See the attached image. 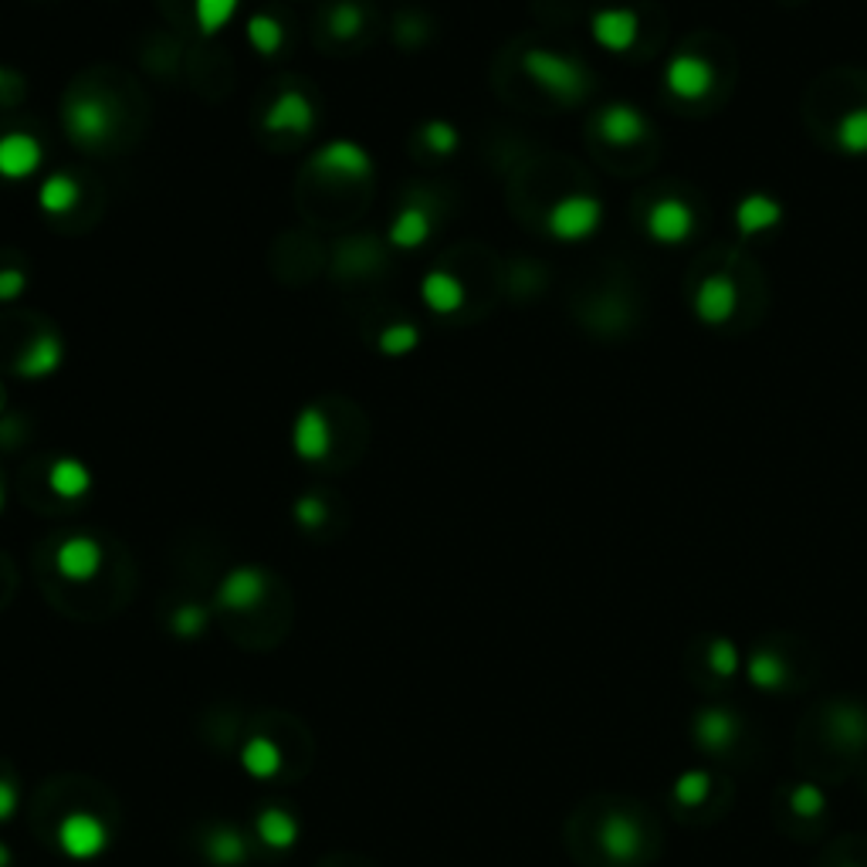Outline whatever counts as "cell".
<instances>
[{
  "label": "cell",
  "instance_id": "1",
  "mask_svg": "<svg viewBox=\"0 0 867 867\" xmlns=\"http://www.w3.org/2000/svg\"><path fill=\"white\" fill-rule=\"evenodd\" d=\"M523 72L552 98L560 102H579L589 89V75L586 68L576 58H566L560 51H546V48H532L523 55Z\"/></svg>",
  "mask_w": 867,
  "mask_h": 867
},
{
  "label": "cell",
  "instance_id": "2",
  "mask_svg": "<svg viewBox=\"0 0 867 867\" xmlns=\"http://www.w3.org/2000/svg\"><path fill=\"white\" fill-rule=\"evenodd\" d=\"M65 132L75 147H106L116 132V106L106 95H79L65 106Z\"/></svg>",
  "mask_w": 867,
  "mask_h": 867
},
{
  "label": "cell",
  "instance_id": "3",
  "mask_svg": "<svg viewBox=\"0 0 867 867\" xmlns=\"http://www.w3.org/2000/svg\"><path fill=\"white\" fill-rule=\"evenodd\" d=\"M600 221H604V203L589 194H570L563 200H556L549 207L546 214V231L556 237V241H566V245H576V241H586L600 231Z\"/></svg>",
  "mask_w": 867,
  "mask_h": 867
},
{
  "label": "cell",
  "instance_id": "4",
  "mask_svg": "<svg viewBox=\"0 0 867 867\" xmlns=\"http://www.w3.org/2000/svg\"><path fill=\"white\" fill-rule=\"evenodd\" d=\"M58 847L72 860H92L109 847V827L95 813H68L58 823Z\"/></svg>",
  "mask_w": 867,
  "mask_h": 867
},
{
  "label": "cell",
  "instance_id": "5",
  "mask_svg": "<svg viewBox=\"0 0 867 867\" xmlns=\"http://www.w3.org/2000/svg\"><path fill=\"white\" fill-rule=\"evenodd\" d=\"M312 169L323 173V177H329V180L360 184V180H366L370 173H373V160L353 140H332L316 156H312Z\"/></svg>",
  "mask_w": 867,
  "mask_h": 867
},
{
  "label": "cell",
  "instance_id": "6",
  "mask_svg": "<svg viewBox=\"0 0 867 867\" xmlns=\"http://www.w3.org/2000/svg\"><path fill=\"white\" fill-rule=\"evenodd\" d=\"M665 85L675 98H684V102H699L705 98L712 89H715V68L708 58L702 55H691V51H681L668 61L665 68Z\"/></svg>",
  "mask_w": 867,
  "mask_h": 867
},
{
  "label": "cell",
  "instance_id": "7",
  "mask_svg": "<svg viewBox=\"0 0 867 867\" xmlns=\"http://www.w3.org/2000/svg\"><path fill=\"white\" fill-rule=\"evenodd\" d=\"M600 847H604L607 860H613L620 867H631L647 851L644 827L631 813H610L600 827Z\"/></svg>",
  "mask_w": 867,
  "mask_h": 867
},
{
  "label": "cell",
  "instance_id": "8",
  "mask_svg": "<svg viewBox=\"0 0 867 867\" xmlns=\"http://www.w3.org/2000/svg\"><path fill=\"white\" fill-rule=\"evenodd\" d=\"M589 34L604 51L623 55L631 51L641 38V17L631 8H604L589 21Z\"/></svg>",
  "mask_w": 867,
  "mask_h": 867
},
{
  "label": "cell",
  "instance_id": "9",
  "mask_svg": "<svg viewBox=\"0 0 867 867\" xmlns=\"http://www.w3.org/2000/svg\"><path fill=\"white\" fill-rule=\"evenodd\" d=\"M647 234L657 245H684L695 234V211L678 197L657 200L647 211Z\"/></svg>",
  "mask_w": 867,
  "mask_h": 867
},
{
  "label": "cell",
  "instance_id": "10",
  "mask_svg": "<svg viewBox=\"0 0 867 867\" xmlns=\"http://www.w3.org/2000/svg\"><path fill=\"white\" fill-rule=\"evenodd\" d=\"M45 150L31 132H4L0 136V177L4 180H27L42 169Z\"/></svg>",
  "mask_w": 867,
  "mask_h": 867
},
{
  "label": "cell",
  "instance_id": "11",
  "mask_svg": "<svg viewBox=\"0 0 867 867\" xmlns=\"http://www.w3.org/2000/svg\"><path fill=\"white\" fill-rule=\"evenodd\" d=\"M739 308V289L728 274H708L695 289V316L705 326H725Z\"/></svg>",
  "mask_w": 867,
  "mask_h": 867
},
{
  "label": "cell",
  "instance_id": "12",
  "mask_svg": "<svg viewBox=\"0 0 867 867\" xmlns=\"http://www.w3.org/2000/svg\"><path fill=\"white\" fill-rule=\"evenodd\" d=\"M312 126H316V109H312V102L295 89L282 92L265 109V129L268 132H285V136L302 140V136L312 132Z\"/></svg>",
  "mask_w": 867,
  "mask_h": 867
},
{
  "label": "cell",
  "instance_id": "13",
  "mask_svg": "<svg viewBox=\"0 0 867 867\" xmlns=\"http://www.w3.org/2000/svg\"><path fill=\"white\" fill-rule=\"evenodd\" d=\"M268 594V576L265 570L258 566H237L231 570L221 586H218V604L224 610H237V613H245L251 607H258Z\"/></svg>",
  "mask_w": 867,
  "mask_h": 867
},
{
  "label": "cell",
  "instance_id": "14",
  "mask_svg": "<svg viewBox=\"0 0 867 867\" xmlns=\"http://www.w3.org/2000/svg\"><path fill=\"white\" fill-rule=\"evenodd\" d=\"M55 570L72 583L95 579L102 570V546L92 536H68L55 552Z\"/></svg>",
  "mask_w": 867,
  "mask_h": 867
},
{
  "label": "cell",
  "instance_id": "15",
  "mask_svg": "<svg viewBox=\"0 0 867 867\" xmlns=\"http://www.w3.org/2000/svg\"><path fill=\"white\" fill-rule=\"evenodd\" d=\"M292 447L302 461H323L332 450V427L319 407H305L292 424Z\"/></svg>",
  "mask_w": 867,
  "mask_h": 867
},
{
  "label": "cell",
  "instance_id": "16",
  "mask_svg": "<svg viewBox=\"0 0 867 867\" xmlns=\"http://www.w3.org/2000/svg\"><path fill=\"white\" fill-rule=\"evenodd\" d=\"M61 360H65V342L55 332H38L17 353L14 373L21 379H45L61 370Z\"/></svg>",
  "mask_w": 867,
  "mask_h": 867
},
{
  "label": "cell",
  "instance_id": "17",
  "mask_svg": "<svg viewBox=\"0 0 867 867\" xmlns=\"http://www.w3.org/2000/svg\"><path fill=\"white\" fill-rule=\"evenodd\" d=\"M739 733H742V722L736 712H728V708H702L695 715V742H699V749H705L712 755H722L725 749H733Z\"/></svg>",
  "mask_w": 867,
  "mask_h": 867
},
{
  "label": "cell",
  "instance_id": "18",
  "mask_svg": "<svg viewBox=\"0 0 867 867\" xmlns=\"http://www.w3.org/2000/svg\"><path fill=\"white\" fill-rule=\"evenodd\" d=\"M597 129H600V140L610 147H634L647 136L644 116L634 106H628V102H610L597 119Z\"/></svg>",
  "mask_w": 867,
  "mask_h": 867
},
{
  "label": "cell",
  "instance_id": "19",
  "mask_svg": "<svg viewBox=\"0 0 867 867\" xmlns=\"http://www.w3.org/2000/svg\"><path fill=\"white\" fill-rule=\"evenodd\" d=\"M421 298L431 312H437V316H450V312H458L465 305V285L458 274L434 268L421 279Z\"/></svg>",
  "mask_w": 867,
  "mask_h": 867
},
{
  "label": "cell",
  "instance_id": "20",
  "mask_svg": "<svg viewBox=\"0 0 867 867\" xmlns=\"http://www.w3.org/2000/svg\"><path fill=\"white\" fill-rule=\"evenodd\" d=\"M780 221H783V207H780V200L770 197V194H749V197H742L739 207H736V227H739L746 237L770 231V227H776Z\"/></svg>",
  "mask_w": 867,
  "mask_h": 867
},
{
  "label": "cell",
  "instance_id": "21",
  "mask_svg": "<svg viewBox=\"0 0 867 867\" xmlns=\"http://www.w3.org/2000/svg\"><path fill=\"white\" fill-rule=\"evenodd\" d=\"M431 231H434V218L427 207H403L390 224V241H394V248L413 251V248L427 245Z\"/></svg>",
  "mask_w": 867,
  "mask_h": 867
},
{
  "label": "cell",
  "instance_id": "22",
  "mask_svg": "<svg viewBox=\"0 0 867 867\" xmlns=\"http://www.w3.org/2000/svg\"><path fill=\"white\" fill-rule=\"evenodd\" d=\"M48 489L58 499H65V502H75V499L89 495V489H92V471L79 458H58L48 468Z\"/></svg>",
  "mask_w": 867,
  "mask_h": 867
},
{
  "label": "cell",
  "instance_id": "23",
  "mask_svg": "<svg viewBox=\"0 0 867 867\" xmlns=\"http://www.w3.org/2000/svg\"><path fill=\"white\" fill-rule=\"evenodd\" d=\"M79 200H82V187L75 177H68V173H51V177L38 187V203H42V211L51 218L75 211Z\"/></svg>",
  "mask_w": 867,
  "mask_h": 867
},
{
  "label": "cell",
  "instance_id": "24",
  "mask_svg": "<svg viewBox=\"0 0 867 867\" xmlns=\"http://www.w3.org/2000/svg\"><path fill=\"white\" fill-rule=\"evenodd\" d=\"M241 766H245L255 780H271L282 770V749L268 736H255L245 742V749H241Z\"/></svg>",
  "mask_w": 867,
  "mask_h": 867
},
{
  "label": "cell",
  "instance_id": "25",
  "mask_svg": "<svg viewBox=\"0 0 867 867\" xmlns=\"http://www.w3.org/2000/svg\"><path fill=\"white\" fill-rule=\"evenodd\" d=\"M258 837L274 851H289L298 844V820L289 810L271 807L258 817Z\"/></svg>",
  "mask_w": 867,
  "mask_h": 867
},
{
  "label": "cell",
  "instance_id": "26",
  "mask_svg": "<svg viewBox=\"0 0 867 867\" xmlns=\"http://www.w3.org/2000/svg\"><path fill=\"white\" fill-rule=\"evenodd\" d=\"M203 851L218 867H234V864H241L248 857V841L241 837V830H234V827H218V830L207 834Z\"/></svg>",
  "mask_w": 867,
  "mask_h": 867
},
{
  "label": "cell",
  "instance_id": "27",
  "mask_svg": "<svg viewBox=\"0 0 867 867\" xmlns=\"http://www.w3.org/2000/svg\"><path fill=\"white\" fill-rule=\"evenodd\" d=\"M746 675L752 681V688L759 691H780L786 684V665H783V657L773 654V651H752L749 657V665H746Z\"/></svg>",
  "mask_w": 867,
  "mask_h": 867
},
{
  "label": "cell",
  "instance_id": "28",
  "mask_svg": "<svg viewBox=\"0 0 867 867\" xmlns=\"http://www.w3.org/2000/svg\"><path fill=\"white\" fill-rule=\"evenodd\" d=\"M282 42H285V27L279 17H271V14H255L248 17V45L271 58V55H279L282 51Z\"/></svg>",
  "mask_w": 867,
  "mask_h": 867
},
{
  "label": "cell",
  "instance_id": "29",
  "mask_svg": "<svg viewBox=\"0 0 867 867\" xmlns=\"http://www.w3.org/2000/svg\"><path fill=\"white\" fill-rule=\"evenodd\" d=\"M241 0H194V21L200 34H218L231 24Z\"/></svg>",
  "mask_w": 867,
  "mask_h": 867
},
{
  "label": "cell",
  "instance_id": "30",
  "mask_svg": "<svg viewBox=\"0 0 867 867\" xmlns=\"http://www.w3.org/2000/svg\"><path fill=\"white\" fill-rule=\"evenodd\" d=\"M376 345H379V353H384V356H407V353H413L421 345V329L413 323H394V326H387L384 332H379Z\"/></svg>",
  "mask_w": 867,
  "mask_h": 867
},
{
  "label": "cell",
  "instance_id": "31",
  "mask_svg": "<svg viewBox=\"0 0 867 867\" xmlns=\"http://www.w3.org/2000/svg\"><path fill=\"white\" fill-rule=\"evenodd\" d=\"M837 143L851 156H867V106L851 109L837 126Z\"/></svg>",
  "mask_w": 867,
  "mask_h": 867
},
{
  "label": "cell",
  "instance_id": "32",
  "mask_svg": "<svg viewBox=\"0 0 867 867\" xmlns=\"http://www.w3.org/2000/svg\"><path fill=\"white\" fill-rule=\"evenodd\" d=\"M834 733H837V742L857 749L867 742V715L854 705H841L834 708Z\"/></svg>",
  "mask_w": 867,
  "mask_h": 867
},
{
  "label": "cell",
  "instance_id": "33",
  "mask_svg": "<svg viewBox=\"0 0 867 867\" xmlns=\"http://www.w3.org/2000/svg\"><path fill=\"white\" fill-rule=\"evenodd\" d=\"M363 24H366V17H363V11L353 4V0H342V4H336L329 11V34H332V38H339V42L356 38V34L363 31Z\"/></svg>",
  "mask_w": 867,
  "mask_h": 867
},
{
  "label": "cell",
  "instance_id": "34",
  "mask_svg": "<svg viewBox=\"0 0 867 867\" xmlns=\"http://www.w3.org/2000/svg\"><path fill=\"white\" fill-rule=\"evenodd\" d=\"M421 140H424V147H427L434 156H450V153H458V147H461L458 129L450 126L447 119H431V122L424 126V132H421Z\"/></svg>",
  "mask_w": 867,
  "mask_h": 867
},
{
  "label": "cell",
  "instance_id": "35",
  "mask_svg": "<svg viewBox=\"0 0 867 867\" xmlns=\"http://www.w3.org/2000/svg\"><path fill=\"white\" fill-rule=\"evenodd\" d=\"M708 786H712V776L702 773V770H688L675 780V800L681 807H699L705 796H708Z\"/></svg>",
  "mask_w": 867,
  "mask_h": 867
},
{
  "label": "cell",
  "instance_id": "36",
  "mask_svg": "<svg viewBox=\"0 0 867 867\" xmlns=\"http://www.w3.org/2000/svg\"><path fill=\"white\" fill-rule=\"evenodd\" d=\"M708 668L718 678H736V671H739V647H736V641L715 637L708 644Z\"/></svg>",
  "mask_w": 867,
  "mask_h": 867
},
{
  "label": "cell",
  "instance_id": "37",
  "mask_svg": "<svg viewBox=\"0 0 867 867\" xmlns=\"http://www.w3.org/2000/svg\"><path fill=\"white\" fill-rule=\"evenodd\" d=\"M789 807H793V813H800V817H820L827 810V796H823L820 786L800 783L789 793Z\"/></svg>",
  "mask_w": 867,
  "mask_h": 867
},
{
  "label": "cell",
  "instance_id": "38",
  "mask_svg": "<svg viewBox=\"0 0 867 867\" xmlns=\"http://www.w3.org/2000/svg\"><path fill=\"white\" fill-rule=\"evenodd\" d=\"M203 628H207V610L203 607H194V604L180 607L177 613H173V620H169V631L177 634V637H197V634H203Z\"/></svg>",
  "mask_w": 867,
  "mask_h": 867
},
{
  "label": "cell",
  "instance_id": "39",
  "mask_svg": "<svg viewBox=\"0 0 867 867\" xmlns=\"http://www.w3.org/2000/svg\"><path fill=\"white\" fill-rule=\"evenodd\" d=\"M326 518H329V508L319 495H302L295 502V523L302 529H319V526H326Z\"/></svg>",
  "mask_w": 867,
  "mask_h": 867
},
{
  "label": "cell",
  "instance_id": "40",
  "mask_svg": "<svg viewBox=\"0 0 867 867\" xmlns=\"http://www.w3.org/2000/svg\"><path fill=\"white\" fill-rule=\"evenodd\" d=\"M27 289V274L21 268H0V302H14Z\"/></svg>",
  "mask_w": 867,
  "mask_h": 867
},
{
  "label": "cell",
  "instance_id": "41",
  "mask_svg": "<svg viewBox=\"0 0 867 867\" xmlns=\"http://www.w3.org/2000/svg\"><path fill=\"white\" fill-rule=\"evenodd\" d=\"M14 813H17V786L0 780V823L11 820Z\"/></svg>",
  "mask_w": 867,
  "mask_h": 867
},
{
  "label": "cell",
  "instance_id": "42",
  "mask_svg": "<svg viewBox=\"0 0 867 867\" xmlns=\"http://www.w3.org/2000/svg\"><path fill=\"white\" fill-rule=\"evenodd\" d=\"M14 92V75L8 72V68H0V98L11 95Z\"/></svg>",
  "mask_w": 867,
  "mask_h": 867
},
{
  "label": "cell",
  "instance_id": "43",
  "mask_svg": "<svg viewBox=\"0 0 867 867\" xmlns=\"http://www.w3.org/2000/svg\"><path fill=\"white\" fill-rule=\"evenodd\" d=\"M0 867H11V851H8V844H0Z\"/></svg>",
  "mask_w": 867,
  "mask_h": 867
},
{
  "label": "cell",
  "instance_id": "44",
  "mask_svg": "<svg viewBox=\"0 0 867 867\" xmlns=\"http://www.w3.org/2000/svg\"><path fill=\"white\" fill-rule=\"evenodd\" d=\"M0 508H4V481H0Z\"/></svg>",
  "mask_w": 867,
  "mask_h": 867
},
{
  "label": "cell",
  "instance_id": "45",
  "mask_svg": "<svg viewBox=\"0 0 867 867\" xmlns=\"http://www.w3.org/2000/svg\"><path fill=\"white\" fill-rule=\"evenodd\" d=\"M844 867H851V864H844Z\"/></svg>",
  "mask_w": 867,
  "mask_h": 867
}]
</instances>
